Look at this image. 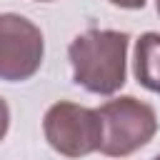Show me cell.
Instances as JSON below:
<instances>
[{
    "label": "cell",
    "instance_id": "cell-1",
    "mask_svg": "<svg viewBox=\"0 0 160 160\" xmlns=\"http://www.w3.org/2000/svg\"><path fill=\"white\" fill-rule=\"evenodd\" d=\"M130 35L120 30H88L70 42L72 80L95 95H112L125 85Z\"/></svg>",
    "mask_w": 160,
    "mask_h": 160
},
{
    "label": "cell",
    "instance_id": "cell-2",
    "mask_svg": "<svg viewBox=\"0 0 160 160\" xmlns=\"http://www.w3.org/2000/svg\"><path fill=\"white\" fill-rule=\"evenodd\" d=\"M98 115L102 125L100 152L110 158L132 155L135 150L148 145L158 132L155 110L132 95L108 100L102 108H98Z\"/></svg>",
    "mask_w": 160,
    "mask_h": 160
},
{
    "label": "cell",
    "instance_id": "cell-3",
    "mask_svg": "<svg viewBox=\"0 0 160 160\" xmlns=\"http://www.w3.org/2000/svg\"><path fill=\"white\" fill-rule=\"evenodd\" d=\"M42 130L50 148L65 158H82L100 150L102 125L98 110L60 100L45 112Z\"/></svg>",
    "mask_w": 160,
    "mask_h": 160
},
{
    "label": "cell",
    "instance_id": "cell-4",
    "mask_svg": "<svg viewBox=\"0 0 160 160\" xmlns=\"http://www.w3.org/2000/svg\"><path fill=\"white\" fill-rule=\"evenodd\" d=\"M45 52L42 32L22 15H0V80L20 82L40 70Z\"/></svg>",
    "mask_w": 160,
    "mask_h": 160
},
{
    "label": "cell",
    "instance_id": "cell-5",
    "mask_svg": "<svg viewBox=\"0 0 160 160\" xmlns=\"http://www.w3.org/2000/svg\"><path fill=\"white\" fill-rule=\"evenodd\" d=\"M135 78L142 88L160 95V32H145L135 42Z\"/></svg>",
    "mask_w": 160,
    "mask_h": 160
},
{
    "label": "cell",
    "instance_id": "cell-6",
    "mask_svg": "<svg viewBox=\"0 0 160 160\" xmlns=\"http://www.w3.org/2000/svg\"><path fill=\"white\" fill-rule=\"evenodd\" d=\"M8 125H10V110H8V102L0 98V140L5 138V132H8Z\"/></svg>",
    "mask_w": 160,
    "mask_h": 160
},
{
    "label": "cell",
    "instance_id": "cell-7",
    "mask_svg": "<svg viewBox=\"0 0 160 160\" xmlns=\"http://www.w3.org/2000/svg\"><path fill=\"white\" fill-rule=\"evenodd\" d=\"M110 2L118 5V8H128V10H138V8L145 5V0H110Z\"/></svg>",
    "mask_w": 160,
    "mask_h": 160
},
{
    "label": "cell",
    "instance_id": "cell-8",
    "mask_svg": "<svg viewBox=\"0 0 160 160\" xmlns=\"http://www.w3.org/2000/svg\"><path fill=\"white\" fill-rule=\"evenodd\" d=\"M155 5H158V15H160V0H155Z\"/></svg>",
    "mask_w": 160,
    "mask_h": 160
},
{
    "label": "cell",
    "instance_id": "cell-9",
    "mask_svg": "<svg viewBox=\"0 0 160 160\" xmlns=\"http://www.w3.org/2000/svg\"><path fill=\"white\" fill-rule=\"evenodd\" d=\"M40 2H50V0H40Z\"/></svg>",
    "mask_w": 160,
    "mask_h": 160
},
{
    "label": "cell",
    "instance_id": "cell-10",
    "mask_svg": "<svg viewBox=\"0 0 160 160\" xmlns=\"http://www.w3.org/2000/svg\"><path fill=\"white\" fill-rule=\"evenodd\" d=\"M152 160H160V155H158V158H152Z\"/></svg>",
    "mask_w": 160,
    "mask_h": 160
}]
</instances>
